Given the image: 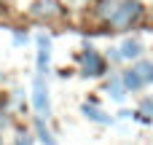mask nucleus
<instances>
[{"instance_id":"nucleus-4","label":"nucleus","mask_w":153,"mask_h":145,"mask_svg":"<svg viewBox=\"0 0 153 145\" xmlns=\"http://www.w3.org/2000/svg\"><path fill=\"white\" fill-rule=\"evenodd\" d=\"M105 73V59L97 51H86L83 54V75H102Z\"/></svg>"},{"instance_id":"nucleus-12","label":"nucleus","mask_w":153,"mask_h":145,"mask_svg":"<svg viewBox=\"0 0 153 145\" xmlns=\"http://www.w3.org/2000/svg\"><path fill=\"white\" fill-rule=\"evenodd\" d=\"M16 145H30V137H22V140H19Z\"/></svg>"},{"instance_id":"nucleus-11","label":"nucleus","mask_w":153,"mask_h":145,"mask_svg":"<svg viewBox=\"0 0 153 145\" xmlns=\"http://www.w3.org/2000/svg\"><path fill=\"white\" fill-rule=\"evenodd\" d=\"M108 91H110L113 100H118V102L124 100V86H121V81H110V83H108Z\"/></svg>"},{"instance_id":"nucleus-6","label":"nucleus","mask_w":153,"mask_h":145,"mask_svg":"<svg viewBox=\"0 0 153 145\" xmlns=\"http://www.w3.org/2000/svg\"><path fill=\"white\" fill-rule=\"evenodd\" d=\"M143 54V46H140V40H124V46H121V57L124 59H132V57H140Z\"/></svg>"},{"instance_id":"nucleus-2","label":"nucleus","mask_w":153,"mask_h":145,"mask_svg":"<svg viewBox=\"0 0 153 145\" xmlns=\"http://www.w3.org/2000/svg\"><path fill=\"white\" fill-rule=\"evenodd\" d=\"M32 105H35V110H38V113H46V116H48V110H51L48 89H46L43 75H38V78H35V83H32Z\"/></svg>"},{"instance_id":"nucleus-10","label":"nucleus","mask_w":153,"mask_h":145,"mask_svg":"<svg viewBox=\"0 0 153 145\" xmlns=\"http://www.w3.org/2000/svg\"><path fill=\"white\" fill-rule=\"evenodd\" d=\"M35 129H38V135H40V140H43V143H46V145H56V140L51 137V132H48V129L43 126V121H40V118L35 121Z\"/></svg>"},{"instance_id":"nucleus-5","label":"nucleus","mask_w":153,"mask_h":145,"mask_svg":"<svg viewBox=\"0 0 153 145\" xmlns=\"http://www.w3.org/2000/svg\"><path fill=\"white\" fill-rule=\"evenodd\" d=\"M121 81H124V86H126V89H132V91L145 86V83H143V78H140V73H137L134 67H132V70H126V73L121 75Z\"/></svg>"},{"instance_id":"nucleus-8","label":"nucleus","mask_w":153,"mask_h":145,"mask_svg":"<svg viewBox=\"0 0 153 145\" xmlns=\"http://www.w3.org/2000/svg\"><path fill=\"white\" fill-rule=\"evenodd\" d=\"M134 70L140 73L143 83H151V81H153V62H137V65H134Z\"/></svg>"},{"instance_id":"nucleus-3","label":"nucleus","mask_w":153,"mask_h":145,"mask_svg":"<svg viewBox=\"0 0 153 145\" xmlns=\"http://www.w3.org/2000/svg\"><path fill=\"white\" fill-rule=\"evenodd\" d=\"M30 13H32L35 19H56V16H62L65 11H62V5H59L56 0H38V3H32Z\"/></svg>"},{"instance_id":"nucleus-9","label":"nucleus","mask_w":153,"mask_h":145,"mask_svg":"<svg viewBox=\"0 0 153 145\" xmlns=\"http://www.w3.org/2000/svg\"><path fill=\"white\" fill-rule=\"evenodd\" d=\"M83 113H86L91 121H97V124H110V116H105L102 110H97V108H91V105H83Z\"/></svg>"},{"instance_id":"nucleus-1","label":"nucleus","mask_w":153,"mask_h":145,"mask_svg":"<svg viewBox=\"0 0 153 145\" xmlns=\"http://www.w3.org/2000/svg\"><path fill=\"white\" fill-rule=\"evenodd\" d=\"M143 13V5L137 0H126V3H118V11L110 16V27H129L132 22H137Z\"/></svg>"},{"instance_id":"nucleus-7","label":"nucleus","mask_w":153,"mask_h":145,"mask_svg":"<svg viewBox=\"0 0 153 145\" xmlns=\"http://www.w3.org/2000/svg\"><path fill=\"white\" fill-rule=\"evenodd\" d=\"M118 3H121V0H102V3H100V16H102L105 22H110V16L118 11Z\"/></svg>"}]
</instances>
